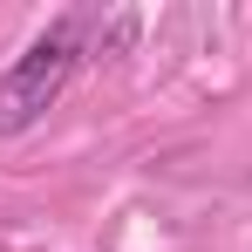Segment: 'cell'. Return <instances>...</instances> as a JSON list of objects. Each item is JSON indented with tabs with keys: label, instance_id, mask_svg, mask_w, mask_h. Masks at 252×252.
<instances>
[{
	"label": "cell",
	"instance_id": "cell-1",
	"mask_svg": "<svg viewBox=\"0 0 252 252\" xmlns=\"http://www.w3.org/2000/svg\"><path fill=\"white\" fill-rule=\"evenodd\" d=\"M75 62H82V21L68 14V21H55L41 41L0 75V136H21V129L41 123L48 109H55V95L68 89Z\"/></svg>",
	"mask_w": 252,
	"mask_h": 252
}]
</instances>
